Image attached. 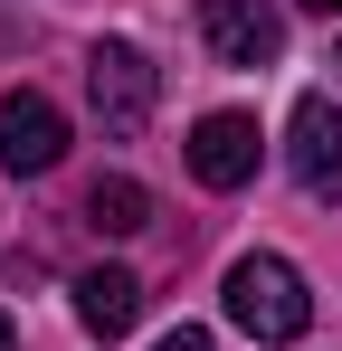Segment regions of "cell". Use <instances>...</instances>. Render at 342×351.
Masks as SVG:
<instances>
[{
	"label": "cell",
	"mask_w": 342,
	"mask_h": 351,
	"mask_svg": "<svg viewBox=\"0 0 342 351\" xmlns=\"http://www.w3.org/2000/svg\"><path fill=\"white\" fill-rule=\"evenodd\" d=\"M67 162V114H57L38 86H10L0 95V171H57Z\"/></svg>",
	"instance_id": "3957f363"
},
{
	"label": "cell",
	"mask_w": 342,
	"mask_h": 351,
	"mask_svg": "<svg viewBox=\"0 0 342 351\" xmlns=\"http://www.w3.org/2000/svg\"><path fill=\"white\" fill-rule=\"evenodd\" d=\"M133 313H143V285H133L124 266H86V276H76V323H86L95 342L133 332Z\"/></svg>",
	"instance_id": "52a82bcc"
},
{
	"label": "cell",
	"mask_w": 342,
	"mask_h": 351,
	"mask_svg": "<svg viewBox=\"0 0 342 351\" xmlns=\"http://www.w3.org/2000/svg\"><path fill=\"white\" fill-rule=\"evenodd\" d=\"M200 38L219 66H276L285 58V19L266 0H200Z\"/></svg>",
	"instance_id": "277c9868"
},
{
	"label": "cell",
	"mask_w": 342,
	"mask_h": 351,
	"mask_svg": "<svg viewBox=\"0 0 342 351\" xmlns=\"http://www.w3.org/2000/svg\"><path fill=\"white\" fill-rule=\"evenodd\" d=\"M333 66H342V48H333Z\"/></svg>",
	"instance_id": "7c38bea8"
},
{
	"label": "cell",
	"mask_w": 342,
	"mask_h": 351,
	"mask_svg": "<svg viewBox=\"0 0 342 351\" xmlns=\"http://www.w3.org/2000/svg\"><path fill=\"white\" fill-rule=\"evenodd\" d=\"M0 351H19V332H10V313H0Z\"/></svg>",
	"instance_id": "30bf717a"
},
{
	"label": "cell",
	"mask_w": 342,
	"mask_h": 351,
	"mask_svg": "<svg viewBox=\"0 0 342 351\" xmlns=\"http://www.w3.org/2000/svg\"><path fill=\"white\" fill-rule=\"evenodd\" d=\"M295 180L314 199H342V105L333 95H304L295 105Z\"/></svg>",
	"instance_id": "8992f818"
},
{
	"label": "cell",
	"mask_w": 342,
	"mask_h": 351,
	"mask_svg": "<svg viewBox=\"0 0 342 351\" xmlns=\"http://www.w3.org/2000/svg\"><path fill=\"white\" fill-rule=\"evenodd\" d=\"M152 351H209V332H190V323H181V332H162Z\"/></svg>",
	"instance_id": "9c48e42d"
},
{
	"label": "cell",
	"mask_w": 342,
	"mask_h": 351,
	"mask_svg": "<svg viewBox=\"0 0 342 351\" xmlns=\"http://www.w3.org/2000/svg\"><path fill=\"white\" fill-rule=\"evenodd\" d=\"M228 323L247 332V342H304L314 332V294H304V276L285 266V256H238L228 266Z\"/></svg>",
	"instance_id": "6da1fadb"
},
{
	"label": "cell",
	"mask_w": 342,
	"mask_h": 351,
	"mask_svg": "<svg viewBox=\"0 0 342 351\" xmlns=\"http://www.w3.org/2000/svg\"><path fill=\"white\" fill-rule=\"evenodd\" d=\"M86 228H95V237H133V228H152V190H143V180H124V171H105L95 190H86Z\"/></svg>",
	"instance_id": "ba28073f"
},
{
	"label": "cell",
	"mask_w": 342,
	"mask_h": 351,
	"mask_svg": "<svg viewBox=\"0 0 342 351\" xmlns=\"http://www.w3.org/2000/svg\"><path fill=\"white\" fill-rule=\"evenodd\" d=\"M152 95H162V66L143 58V48L105 38V48L86 58V105H95V123H105V143H133V133L152 123Z\"/></svg>",
	"instance_id": "7a4b0ae2"
},
{
	"label": "cell",
	"mask_w": 342,
	"mask_h": 351,
	"mask_svg": "<svg viewBox=\"0 0 342 351\" xmlns=\"http://www.w3.org/2000/svg\"><path fill=\"white\" fill-rule=\"evenodd\" d=\"M257 114H200L190 123V171L209 180V190H238V180H257Z\"/></svg>",
	"instance_id": "5b68a950"
},
{
	"label": "cell",
	"mask_w": 342,
	"mask_h": 351,
	"mask_svg": "<svg viewBox=\"0 0 342 351\" xmlns=\"http://www.w3.org/2000/svg\"><path fill=\"white\" fill-rule=\"evenodd\" d=\"M304 10H323V19H333V10H342V0H304Z\"/></svg>",
	"instance_id": "8fae6325"
}]
</instances>
